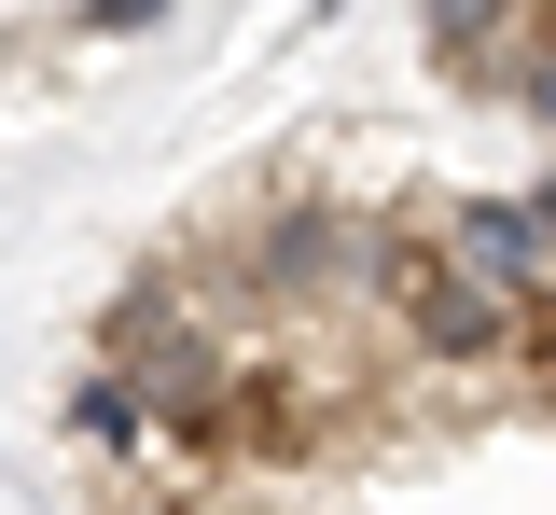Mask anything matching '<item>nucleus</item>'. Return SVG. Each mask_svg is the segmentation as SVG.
Listing matches in <instances>:
<instances>
[{"instance_id": "1", "label": "nucleus", "mask_w": 556, "mask_h": 515, "mask_svg": "<svg viewBox=\"0 0 556 515\" xmlns=\"http://www.w3.org/2000/svg\"><path fill=\"white\" fill-rule=\"evenodd\" d=\"M362 321L404 349L431 390H473V376H515V335H529V306L486 293L473 265L445 251V223H404L376 210V265H362Z\"/></svg>"}, {"instance_id": "2", "label": "nucleus", "mask_w": 556, "mask_h": 515, "mask_svg": "<svg viewBox=\"0 0 556 515\" xmlns=\"http://www.w3.org/2000/svg\"><path fill=\"white\" fill-rule=\"evenodd\" d=\"M417 28H431V71L473 98H515V71L543 56V0H417Z\"/></svg>"}, {"instance_id": "3", "label": "nucleus", "mask_w": 556, "mask_h": 515, "mask_svg": "<svg viewBox=\"0 0 556 515\" xmlns=\"http://www.w3.org/2000/svg\"><path fill=\"white\" fill-rule=\"evenodd\" d=\"M445 251H459V265H473L486 293H556L543 265H556V237H543V210H529V196H445Z\"/></svg>"}, {"instance_id": "4", "label": "nucleus", "mask_w": 556, "mask_h": 515, "mask_svg": "<svg viewBox=\"0 0 556 515\" xmlns=\"http://www.w3.org/2000/svg\"><path fill=\"white\" fill-rule=\"evenodd\" d=\"M515 112H529V126H543V140H556V42H543V56H529V71H515Z\"/></svg>"}, {"instance_id": "5", "label": "nucleus", "mask_w": 556, "mask_h": 515, "mask_svg": "<svg viewBox=\"0 0 556 515\" xmlns=\"http://www.w3.org/2000/svg\"><path fill=\"white\" fill-rule=\"evenodd\" d=\"M153 14H167V0H84V28H98V42H126V28H153Z\"/></svg>"}, {"instance_id": "6", "label": "nucleus", "mask_w": 556, "mask_h": 515, "mask_svg": "<svg viewBox=\"0 0 556 515\" xmlns=\"http://www.w3.org/2000/svg\"><path fill=\"white\" fill-rule=\"evenodd\" d=\"M529 210H543V237H556V167H543V181H529Z\"/></svg>"}]
</instances>
